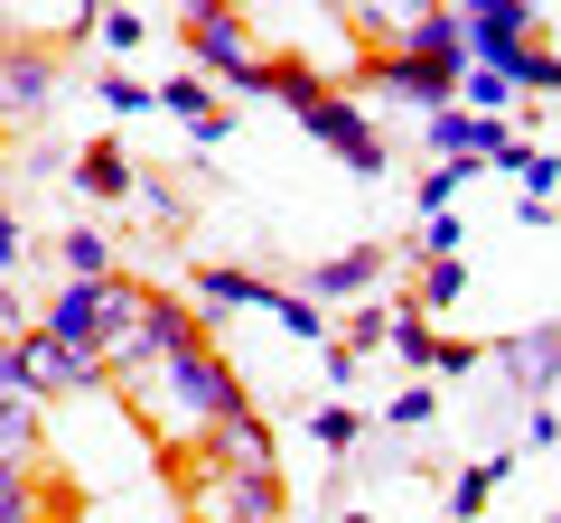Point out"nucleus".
<instances>
[{"mask_svg":"<svg viewBox=\"0 0 561 523\" xmlns=\"http://www.w3.org/2000/svg\"><path fill=\"white\" fill-rule=\"evenodd\" d=\"M122 383H131V403L150 411V430H160L169 449H197L206 430L225 421V411H243V403H253V383H243L234 364L216 356V337L169 346L160 364H140V374H122Z\"/></svg>","mask_w":561,"mask_h":523,"instance_id":"obj_1","label":"nucleus"},{"mask_svg":"<svg viewBox=\"0 0 561 523\" xmlns=\"http://www.w3.org/2000/svg\"><path fill=\"white\" fill-rule=\"evenodd\" d=\"M272 94L290 103V113H300V131H309V141L328 150V160H346V168H356V178H383V160H393V150H383L375 113H365V103L346 94V84H328V66L272 57Z\"/></svg>","mask_w":561,"mask_h":523,"instance_id":"obj_2","label":"nucleus"},{"mask_svg":"<svg viewBox=\"0 0 561 523\" xmlns=\"http://www.w3.org/2000/svg\"><path fill=\"white\" fill-rule=\"evenodd\" d=\"M140 300H150V290H140L131 271H113V281H66L57 300L38 309V327H47V337H66V346H94V356H113V346L140 327ZM103 374H113V364H103Z\"/></svg>","mask_w":561,"mask_h":523,"instance_id":"obj_3","label":"nucleus"},{"mask_svg":"<svg viewBox=\"0 0 561 523\" xmlns=\"http://www.w3.org/2000/svg\"><path fill=\"white\" fill-rule=\"evenodd\" d=\"M179 28H187V57H197L216 84H234V94H272V47L253 38V20H243V10L187 0V10H179Z\"/></svg>","mask_w":561,"mask_h":523,"instance_id":"obj_4","label":"nucleus"},{"mask_svg":"<svg viewBox=\"0 0 561 523\" xmlns=\"http://www.w3.org/2000/svg\"><path fill=\"white\" fill-rule=\"evenodd\" d=\"M28 374H38V403H94V393H113L94 346H66L47 327H28Z\"/></svg>","mask_w":561,"mask_h":523,"instance_id":"obj_5","label":"nucleus"},{"mask_svg":"<svg viewBox=\"0 0 561 523\" xmlns=\"http://www.w3.org/2000/svg\"><path fill=\"white\" fill-rule=\"evenodd\" d=\"M187 337H206V318H197L187 300H169V290H150V300H140V327H131L103 364H113V374H140V364H160L169 346H187Z\"/></svg>","mask_w":561,"mask_h":523,"instance_id":"obj_6","label":"nucleus"},{"mask_svg":"<svg viewBox=\"0 0 561 523\" xmlns=\"http://www.w3.org/2000/svg\"><path fill=\"white\" fill-rule=\"evenodd\" d=\"M421 141L440 150V160H468V168H486V160H505V150H515V121H496V113H468V103H449V113H431V121H421Z\"/></svg>","mask_w":561,"mask_h":523,"instance_id":"obj_7","label":"nucleus"},{"mask_svg":"<svg viewBox=\"0 0 561 523\" xmlns=\"http://www.w3.org/2000/svg\"><path fill=\"white\" fill-rule=\"evenodd\" d=\"M187 458H197V477H225V467H272V421L243 403V411H225V421L206 430Z\"/></svg>","mask_w":561,"mask_h":523,"instance_id":"obj_8","label":"nucleus"},{"mask_svg":"<svg viewBox=\"0 0 561 523\" xmlns=\"http://www.w3.org/2000/svg\"><path fill=\"white\" fill-rule=\"evenodd\" d=\"M206 514H243V523H280V504H290V486H280V467H225V477H197Z\"/></svg>","mask_w":561,"mask_h":523,"instance_id":"obj_9","label":"nucleus"},{"mask_svg":"<svg viewBox=\"0 0 561 523\" xmlns=\"http://www.w3.org/2000/svg\"><path fill=\"white\" fill-rule=\"evenodd\" d=\"M150 113L187 121V141H197V150H225V141H234V113L206 94V75H169V84H150Z\"/></svg>","mask_w":561,"mask_h":523,"instance_id":"obj_10","label":"nucleus"},{"mask_svg":"<svg viewBox=\"0 0 561 523\" xmlns=\"http://www.w3.org/2000/svg\"><path fill=\"white\" fill-rule=\"evenodd\" d=\"M57 103V47H0V113L38 121Z\"/></svg>","mask_w":561,"mask_h":523,"instance_id":"obj_11","label":"nucleus"},{"mask_svg":"<svg viewBox=\"0 0 561 523\" xmlns=\"http://www.w3.org/2000/svg\"><path fill=\"white\" fill-rule=\"evenodd\" d=\"M402 57H421L431 75H449V84H459L468 66H478V47H468V20H459V10L440 0V10H421V20L402 28Z\"/></svg>","mask_w":561,"mask_h":523,"instance_id":"obj_12","label":"nucleus"},{"mask_svg":"<svg viewBox=\"0 0 561 523\" xmlns=\"http://www.w3.org/2000/svg\"><path fill=\"white\" fill-rule=\"evenodd\" d=\"M383 271H393V253H383V243H346V253L309 262V281H300V290H309V300H365Z\"/></svg>","mask_w":561,"mask_h":523,"instance_id":"obj_13","label":"nucleus"},{"mask_svg":"<svg viewBox=\"0 0 561 523\" xmlns=\"http://www.w3.org/2000/svg\"><path fill=\"white\" fill-rule=\"evenodd\" d=\"M496 364L515 374V393H552L561 383V327H515V337L496 346Z\"/></svg>","mask_w":561,"mask_h":523,"instance_id":"obj_14","label":"nucleus"},{"mask_svg":"<svg viewBox=\"0 0 561 523\" xmlns=\"http://www.w3.org/2000/svg\"><path fill=\"white\" fill-rule=\"evenodd\" d=\"M187 290H197V300H206V309H197L206 327H216L225 309H272V300H280V281H253V271H234V262H206V271H197V281H187Z\"/></svg>","mask_w":561,"mask_h":523,"instance_id":"obj_15","label":"nucleus"},{"mask_svg":"<svg viewBox=\"0 0 561 523\" xmlns=\"http://www.w3.org/2000/svg\"><path fill=\"white\" fill-rule=\"evenodd\" d=\"M66 178H76L94 206H122V197L140 187V168H131V150H122V141H94V150H76V160H66Z\"/></svg>","mask_w":561,"mask_h":523,"instance_id":"obj_16","label":"nucleus"},{"mask_svg":"<svg viewBox=\"0 0 561 523\" xmlns=\"http://www.w3.org/2000/svg\"><path fill=\"white\" fill-rule=\"evenodd\" d=\"M38 449H47V403L38 393H0V458L38 467Z\"/></svg>","mask_w":561,"mask_h":523,"instance_id":"obj_17","label":"nucleus"},{"mask_svg":"<svg viewBox=\"0 0 561 523\" xmlns=\"http://www.w3.org/2000/svg\"><path fill=\"white\" fill-rule=\"evenodd\" d=\"M57 262H66V281H113V271H122V253H113V234H103V224L57 234Z\"/></svg>","mask_w":561,"mask_h":523,"instance_id":"obj_18","label":"nucleus"},{"mask_svg":"<svg viewBox=\"0 0 561 523\" xmlns=\"http://www.w3.org/2000/svg\"><path fill=\"white\" fill-rule=\"evenodd\" d=\"M0 523H57V504H47L38 467H20V458H0Z\"/></svg>","mask_w":561,"mask_h":523,"instance_id":"obj_19","label":"nucleus"},{"mask_svg":"<svg viewBox=\"0 0 561 523\" xmlns=\"http://www.w3.org/2000/svg\"><path fill=\"white\" fill-rule=\"evenodd\" d=\"M505 477H515V458H468L459 477H449V514H459V523H478V514H486V496H496Z\"/></svg>","mask_w":561,"mask_h":523,"instance_id":"obj_20","label":"nucleus"},{"mask_svg":"<svg viewBox=\"0 0 561 523\" xmlns=\"http://www.w3.org/2000/svg\"><path fill=\"white\" fill-rule=\"evenodd\" d=\"M346 10H356V28H365V38L402 47V28H412L421 10H440V0H346Z\"/></svg>","mask_w":561,"mask_h":523,"instance_id":"obj_21","label":"nucleus"},{"mask_svg":"<svg viewBox=\"0 0 561 523\" xmlns=\"http://www.w3.org/2000/svg\"><path fill=\"white\" fill-rule=\"evenodd\" d=\"M84 28L103 38V57H131V47L150 38V20H140V10H122V0H94V10H84Z\"/></svg>","mask_w":561,"mask_h":523,"instance_id":"obj_22","label":"nucleus"},{"mask_svg":"<svg viewBox=\"0 0 561 523\" xmlns=\"http://www.w3.org/2000/svg\"><path fill=\"white\" fill-rule=\"evenodd\" d=\"M383 346H393V356H402V364H421V374H431V356H440V337H431V318H421V309H412V300H402V309H393V337H383Z\"/></svg>","mask_w":561,"mask_h":523,"instance_id":"obj_23","label":"nucleus"},{"mask_svg":"<svg viewBox=\"0 0 561 523\" xmlns=\"http://www.w3.org/2000/svg\"><path fill=\"white\" fill-rule=\"evenodd\" d=\"M505 168L524 178V197H561V160H552V150H534L524 131H515V150H505Z\"/></svg>","mask_w":561,"mask_h":523,"instance_id":"obj_24","label":"nucleus"},{"mask_svg":"<svg viewBox=\"0 0 561 523\" xmlns=\"http://www.w3.org/2000/svg\"><path fill=\"white\" fill-rule=\"evenodd\" d=\"M272 318L290 327V337H300V346H337V337H328V309L309 300V290H280V300H272Z\"/></svg>","mask_w":561,"mask_h":523,"instance_id":"obj_25","label":"nucleus"},{"mask_svg":"<svg viewBox=\"0 0 561 523\" xmlns=\"http://www.w3.org/2000/svg\"><path fill=\"white\" fill-rule=\"evenodd\" d=\"M309 440H319L328 458H346V449L365 440V411H346V403H319V411H309Z\"/></svg>","mask_w":561,"mask_h":523,"instance_id":"obj_26","label":"nucleus"},{"mask_svg":"<svg viewBox=\"0 0 561 523\" xmlns=\"http://www.w3.org/2000/svg\"><path fill=\"white\" fill-rule=\"evenodd\" d=\"M383 337H393V309H383V300H365V309H346V327H337V346H346V356H375Z\"/></svg>","mask_w":561,"mask_h":523,"instance_id":"obj_27","label":"nucleus"},{"mask_svg":"<svg viewBox=\"0 0 561 523\" xmlns=\"http://www.w3.org/2000/svg\"><path fill=\"white\" fill-rule=\"evenodd\" d=\"M468 178H478V168H468V160H440V168H431V178L412 187V206H421V216H449V197H459Z\"/></svg>","mask_w":561,"mask_h":523,"instance_id":"obj_28","label":"nucleus"},{"mask_svg":"<svg viewBox=\"0 0 561 523\" xmlns=\"http://www.w3.org/2000/svg\"><path fill=\"white\" fill-rule=\"evenodd\" d=\"M412 253H421V262H459V253H468V224H459V216H421Z\"/></svg>","mask_w":561,"mask_h":523,"instance_id":"obj_29","label":"nucleus"},{"mask_svg":"<svg viewBox=\"0 0 561 523\" xmlns=\"http://www.w3.org/2000/svg\"><path fill=\"white\" fill-rule=\"evenodd\" d=\"M459 103H468V113H496V121H505V103H515V84H505L496 66H468V75H459Z\"/></svg>","mask_w":561,"mask_h":523,"instance_id":"obj_30","label":"nucleus"},{"mask_svg":"<svg viewBox=\"0 0 561 523\" xmlns=\"http://www.w3.org/2000/svg\"><path fill=\"white\" fill-rule=\"evenodd\" d=\"M449 300H468V262H431L412 290V309H449Z\"/></svg>","mask_w":561,"mask_h":523,"instance_id":"obj_31","label":"nucleus"},{"mask_svg":"<svg viewBox=\"0 0 561 523\" xmlns=\"http://www.w3.org/2000/svg\"><path fill=\"white\" fill-rule=\"evenodd\" d=\"M431 411H440V393L431 383H402L393 403H383V430H431Z\"/></svg>","mask_w":561,"mask_h":523,"instance_id":"obj_32","label":"nucleus"},{"mask_svg":"<svg viewBox=\"0 0 561 523\" xmlns=\"http://www.w3.org/2000/svg\"><path fill=\"white\" fill-rule=\"evenodd\" d=\"M94 103H103V113H150V84H140L131 66H103V84H94Z\"/></svg>","mask_w":561,"mask_h":523,"instance_id":"obj_33","label":"nucleus"},{"mask_svg":"<svg viewBox=\"0 0 561 523\" xmlns=\"http://www.w3.org/2000/svg\"><path fill=\"white\" fill-rule=\"evenodd\" d=\"M131 197H140V216H150V224H179V216H187V197H179L169 178H140Z\"/></svg>","mask_w":561,"mask_h":523,"instance_id":"obj_34","label":"nucleus"},{"mask_svg":"<svg viewBox=\"0 0 561 523\" xmlns=\"http://www.w3.org/2000/svg\"><path fill=\"white\" fill-rule=\"evenodd\" d=\"M0 393H38V374H28V337H0Z\"/></svg>","mask_w":561,"mask_h":523,"instance_id":"obj_35","label":"nucleus"},{"mask_svg":"<svg viewBox=\"0 0 561 523\" xmlns=\"http://www.w3.org/2000/svg\"><path fill=\"white\" fill-rule=\"evenodd\" d=\"M20 262H28V234H20V216L0 206V271H20Z\"/></svg>","mask_w":561,"mask_h":523,"instance_id":"obj_36","label":"nucleus"},{"mask_svg":"<svg viewBox=\"0 0 561 523\" xmlns=\"http://www.w3.org/2000/svg\"><path fill=\"white\" fill-rule=\"evenodd\" d=\"M468 364H478V346H468V337H440V356H431V374H468Z\"/></svg>","mask_w":561,"mask_h":523,"instance_id":"obj_37","label":"nucleus"},{"mask_svg":"<svg viewBox=\"0 0 561 523\" xmlns=\"http://www.w3.org/2000/svg\"><path fill=\"white\" fill-rule=\"evenodd\" d=\"M524 440H534V449H561V411H552V403H534V421H524Z\"/></svg>","mask_w":561,"mask_h":523,"instance_id":"obj_38","label":"nucleus"},{"mask_svg":"<svg viewBox=\"0 0 561 523\" xmlns=\"http://www.w3.org/2000/svg\"><path fill=\"white\" fill-rule=\"evenodd\" d=\"M206 523H243V514H206Z\"/></svg>","mask_w":561,"mask_h":523,"instance_id":"obj_39","label":"nucleus"},{"mask_svg":"<svg viewBox=\"0 0 561 523\" xmlns=\"http://www.w3.org/2000/svg\"><path fill=\"white\" fill-rule=\"evenodd\" d=\"M337 523H375V514H337Z\"/></svg>","mask_w":561,"mask_h":523,"instance_id":"obj_40","label":"nucleus"},{"mask_svg":"<svg viewBox=\"0 0 561 523\" xmlns=\"http://www.w3.org/2000/svg\"><path fill=\"white\" fill-rule=\"evenodd\" d=\"M552 523H561V514H552Z\"/></svg>","mask_w":561,"mask_h":523,"instance_id":"obj_41","label":"nucleus"}]
</instances>
